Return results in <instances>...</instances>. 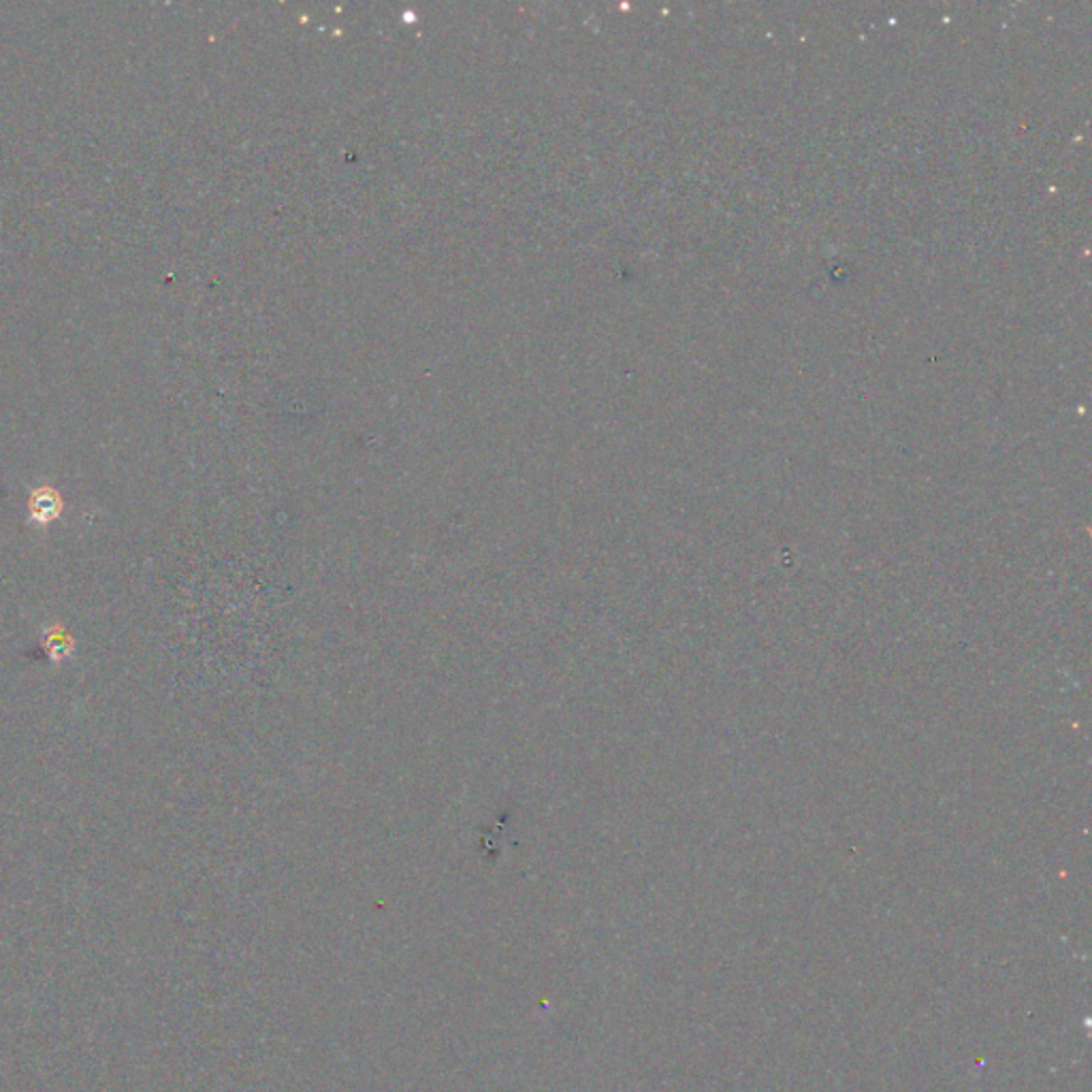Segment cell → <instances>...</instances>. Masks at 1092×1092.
<instances>
[{"label": "cell", "instance_id": "7a4b0ae2", "mask_svg": "<svg viewBox=\"0 0 1092 1092\" xmlns=\"http://www.w3.org/2000/svg\"><path fill=\"white\" fill-rule=\"evenodd\" d=\"M43 647L52 664H60L64 659H71V656L75 653V640L62 625L56 623L45 630Z\"/></svg>", "mask_w": 1092, "mask_h": 1092}, {"label": "cell", "instance_id": "6da1fadb", "mask_svg": "<svg viewBox=\"0 0 1092 1092\" xmlns=\"http://www.w3.org/2000/svg\"><path fill=\"white\" fill-rule=\"evenodd\" d=\"M62 508L64 503L60 493L54 491L52 487H41L33 491L31 500H28V521H31L34 527L45 529L62 515Z\"/></svg>", "mask_w": 1092, "mask_h": 1092}]
</instances>
